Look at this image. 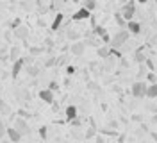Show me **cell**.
<instances>
[{"label": "cell", "instance_id": "6da1fadb", "mask_svg": "<svg viewBox=\"0 0 157 143\" xmlns=\"http://www.w3.org/2000/svg\"><path fill=\"white\" fill-rule=\"evenodd\" d=\"M128 38H130V34H128L127 29H120L116 34L111 38V41H109V47H113V48H121V45H123V43H125Z\"/></svg>", "mask_w": 157, "mask_h": 143}, {"label": "cell", "instance_id": "7a4b0ae2", "mask_svg": "<svg viewBox=\"0 0 157 143\" xmlns=\"http://www.w3.org/2000/svg\"><path fill=\"white\" fill-rule=\"evenodd\" d=\"M136 4H137L136 0H127L125 4H121V11L120 13H121V16L127 20V22L128 20H134V16H136V11H137Z\"/></svg>", "mask_w": 157, "mask_h": 143}, {"label": "cell", "instance_id": "3957f363", "mask_svg": "<svg viewBox=\"0 0 157 143\" xmlns=\"http://www.w3.org/2000/svg\"><path fill=\"white\" fill-rule=\"evenodd\" d=\"M147 86H148V82H145V81H134L132 86H130V93H132V97L143 98L145 93H147Z\"/></svg>", "mask_w": 157, "mask_h": 143}, {"label": "cell", "instance_id": "277c9868", "mask_svg": "<svg viewBox=\"0 0 157 143\" xmlns=\"http://www.w3.org/2000/svg\"><path fill=\"white\" fill-rule=\"evenodd\" d=\"M84 52H86V43H84V41H80V39L73 41V43L70 45V54H71V56L82 57V56H84Z\"/></svg>", "mask_w": 157, "mask_h": 143}, {"label": "cell", "instance_id": "5b68a950", "mask_svg": "<svg viewBox=\"0 0 157 143\" xmlns=\"http://www.w3.org/2000/svg\"><path fill=\"white\" fill-rule=\"evenodd\" d=\"M23 65H25V59H23V57H18V59H14V61H13V66H11V73H9L11 79H18L20 72L23 70Z\"/></svg>", "mask_w": 157, "mask_h": 143}, {"label": "cell", "instance_id": "8992f818", "mask_svg": "<svg viewBox=\"0 0 157 143\" xmlns=\"http://www.w3.org/2000/svg\"><path fill=\"white\" fill-rule=\"evenodd\" d=\"M13 127H14V129H16L21 136H27V134L30 133V127H29V124L25 122V118H16Z\"/></svg>", "mask_w": 157, "mask_h": 143}, {"label": "cell", "instance_id": "52a82bcc", "mask_svg": "<svg viewBox=\"0 0 157 143\" xmlns=\"http://www.w3.org/2000/svg\"><path fill=\"white\" fill-rule=\"evenodd\" d=\"M125 29L128 30V34H130V36H139L143 27H141V23H139L137 20H128L127 25H125Z\"/></svg>", "mask_w": 157, "mask_h": 143}, {"label": "cell", "instance_id": "ba28073f", "mask_svg": "<svg viewBox=\"0 0 157 143\" xmlns=\"http://www.w3.org/2000/svg\"><path fill=\"white\" fill-rule=\"evenodd\" d=\"M91 16H93L91 11H88L86 7H80V9H77L75 13H73L71 20H73V22H84V20H89Z\"/></svg>", "mask_w": 157, "mask_h": 143}, {"label": "cell", "instance_id": "9c48e42d", "mask_svg": "<svg viewBox=\"0 0 157 143\" xmlns=\"http://www.w3.org/2000/svg\"><path fill=\"white\" fill-rule=\"evenodd\" d=\"M63 22H64V14L59 11V13H56V16H54V20H52V23H50V30H54V32H57L59 29L63 27Z\"/></svg>", "mask_w": 157, "mask_h": 143}, {"label": "cell", "instance_id": "30bf717a", "mask_svg": "<svg viewBox=\"0 0 157 143\" xmlns=\"http://www.w3.org/2000/svg\"><path fill=\"white\" fill-rule=\"evenodd\" d=\"M13 34H14V38H18V39H25L29 38V27H25V25H21L20 23L16 29H13Z\"/></svg>", "mask_w": 157, "mask_h": 143}, {"label": "cell", "instance_id": "8fae6325", "mask_svg": "<svg viewBox=\"0 0 157 143\" xmlns=\"http://www.w3.org/2000/svg\"><path fill=\"white\" fill-rule=\"evenodd\" d=\"M38 97L43 100V102H47V104H54V91H52L50 88L41 89V91L38 93Z\"/></svg>", "mask_w": 157, "mask_h": 143}, {"label": "cell", "instance_id": "7c38bea8", "mask_svg": "<svg viewBox=\"0 0 157 143\" xmlns=\"http://www.w3.org/2000/svg\"><path fill=\"white\" fill-rule=\"evenodd\" d=\"M6 134H7V138H9L11 141H14V143L20 141V140L23 138V136H21V134L14 129V127H6Z\"/></svg>", "mask_w": 157, "mask_h": 143}, {"label": "cell", "instance_id": "4fadbf2b", "mask_svg": "<svg viewBox=\"0 0 157 143\" xmlns=\"http://www.w3.org/2000/svg\"><path fill=\"white\" fill-rule=\"evenodd\" d=\"M132 56H134V61H136L137 65H141V63L147 61V56H145V52H143V47L134 48V50H132Z\"/></svg>", "mask_w": 157, "mask_h": 143}, {"label": "cell", "instance_id": "5bb4252c", "mask_svg": "<svg viewBox=\"0 0 157 143\" xmlns=\"http://www.w3.org/2000/svg\"><path fill=\"white\" fill-rule=\"evenodd\" d=\"M104 61H105V63H104V70H105L107 73H109V72H113V70H114V66H116V59L109 54V56L104 59Z\"/></svg>", "mask_w": 157, "mask_h": 143}, {"label": "cell", "instance_id": "9a60e30c", "mask_svg": "<svg viewBox=\"0 0 157 143\" xmlns=\"http://www.w3.org/2000/svg\"><path fill=\"white\" fill-rule=\"evenodd\" d=\"M145 97H148V98H157V81L147 86V93H145Z\"/></svg>", "mask_w": 157, "mask_h": 143}, {"label": "cell", "instance_id": "2e32d148", "mask_svg": "<svg viewBox=\"0 0 157 143\" xmlns=\"http://www.w3.org/2000/svg\"><path fill=\"white\" fill-rule=\"evenodd\" d=\"M64 114H66V120H71V118L78 116V109H77V105H68V107L64 109Z\"/></svg>", "mask_w": 157, "mask_h": 143}, {"label": "cell", "instance_id": "e0dca14e", "mask_svg": "<svg viewBox=\"0 0 157 143\" xmlns=\"http://www.w3.org/2000/svg\"><path fill=\"white\" fill-rule=\"evenodd\" d=\"M11 59V61H14V59H18V57H21V48L18 47V45H13L9 50V56H7Z\"/></svg>", "mask_w": 157, "mask_h": 143}, {"label": "cell", "instance_id": "ac0fdd59", "mask_svg": "<svg viewBox=\"0 0 157 143\" xmlns=\"http://www.w3.org/2000/svg\"><path fill=\"white\" fill-rule=\"evenodd\" d=\"M114 22L118 23V27H120V29H125V25H127V20L121 16V13H120V11L114 13Z\"/></svg>", "mask_w": 157, "mask_h": 143}, {"label": "cell", "instance_id": "d6986e66", "mask_svg": "<svg viewBox=\"0 0 157 143\" xmlns=\"http://www.w3.org/2000/svg\"><path fill=\"white\" fill-rule=\"evenodd\" d=\"M97 56L100 57V59H105V57L109 56V47H107V45H104V47H98V48H97Z\"/></svg>", "mask_w": 157, "mask_h": 143}, {"label": "cell", "instance_id": "ffe728a7", "mask_svg": "<svg viewBox=\"0 0 157 143\" xmlns=\"http://www.w3.org/2000/svg\"><path fill=\"white\" fill-rule=\"evenodd\" d=\"M66 38L71 39V41H77V39H80V32L73 30V29H68V32H66Z\"/></svg>", "mask_w": 157, "mask_h": 143}, {"label": "cell", "instance_id": "44dd1931", "mask_svg": "<svg viewBox=\"0 0 157 143\" xmlns=\"http://www.w3.org/2000/svg\"><path fill=\"white\" fill-rule=\"evenodd\" d=\"M38 133H39V138L41 140H48V127L47 125H41L38 129Z\"/></svg>", "mask_w": 157, "mask_h": 143}, {"label": "cell", "instance_id": "7402d4cb", "mask_svg": "<svg viewBox=\"0 0 157 143\" xmlns=\"http://www.w3.org/2000/svg\"><path fill=\"white\" fill-rule=\"evenodd\" d=\"M82 7H86L88 11H95L97 9V0H84V6Z\"/></svg>", "mask_w": 157, "mask_h": 143}, {"label": "cell", "instance_id": "603a6c76", "mask_svg": "<svg viewBox=\"0 0 157 143\" xmlns=\"http://www.w3.org/2000/svg\"><path fill=\"white\" fill-rule=\"evenodd\" d=\"M93 34H98L100 38H104V36L107 34V30L104 27H100V25H95V27H93Z\"/></svg>", "mask_w": 157, "mask_h": 143}, {"label": "cell", "instance_id": "cb8c5ba5", "mask_svg": "<svg viewBox=\"0 0 157 143\" xmlns=\"http://www.w3.org/2000/svg\"><path fill=\"white\" fill-rule=\"evenodd\" d=\"M27 73H29L30 77H36L39 73V68L38 66H27Z\"/></svg>", "mask_w": 157, "mask_h": 143}, {"label": "cell", "instance_id": "d4e9b609", "mask_svg": "<svg viewBox=\"0 0 157 143\" xmlns=\"http://www.w3.org/2000/svg\"><path fill=\"white\" fill-rule=\"evenodd\" d=\"M29 52H30V56H39V54H43V48H39V47H30Z\"/></svg>", "mask_w": 157, "mask_h": 143}, {"label": "cell", "instance_id": "484cf974", "mask_svg": "<svg viewBox=\"0 0 157 143\" xmlns=\"http://www.w3.org/2000/svg\"><path fill=\"white\" fill-rule=\"evenodd\" d=\"M0 111L4 114H11V107L6 104V102H0Z\"/></svg>", "mask_w": 157, "mask_h": 143}, {"label": "cell", "instance_id": "4316f807", "mask_svg": "<svg viewBox=\"0 0 157 143\" xmlns=\"http://www.w3.org/2000/svg\"><path fill=\"white\" fill-rule=\"evenodd\" d=\"M155 81H157L155 73H154V72H147V82L148 84H152V82H155Z\"/></svg>", "mask_w": 157, "mask_h": 143}, {"label": "cell", "instance_id": "83f0119b", "mask_svg": "<svg viewBox=\"0 0 157 143\" xmlns=\"http://www.w3.org/2000/svg\"><path fill=\"white\" fill-rule=\"evenodd\" d=\"M20 23H21V20H20V18H14V20H13V22L9 23V29L13 30V29H16V27H18Z\"/></svg>", "mask_w": 157, "mask_h": 143}, {"label": "cell", "instance_id": "f1b7e54d", "mask_svg": "<svg viewBox=\"0 0 157 143\" xmlns=\"http://www.w3.org/2000/svg\"><path fill=\"white\" fill-rule=\"evenodd\" d=\"M147 75V68H145V63H141V66H139V72H137V77H143Z\"/></svg>", "mask_w": 157, "mask_h": 143}, {"label": "cell", "instance_id": "f546056e", "mask_svg": "<svg viewBox=\"0 0 157 143\" xmlns=\"http://www.w3.org/2000/svg\"><path fill=\"white\" fill-rule=\"evenodd\" d=\"M68 122L73 125V127H80V120H78L77 116H75V118H71V120H68Z\"/></svg>", "mask_w": 157, "mask_h": 143}, {"label": "cell", "instance_id": "4dcf8cb0", "mask_svg": "<svg viewBox=\"0 0 157 143\" xmlns=\"http://www.w3.org/2000/svg\"><path fill=\"white\" fill-rule=\"evenodd\" d=\"M48 88L52 89V91H56V89H59V84L56 82V81H50V82H48Z\"/></svg>", "mask_w": 157, "mask_h": 143}, {"label": "cell", "instance_id": "1f68e13d", "mask_svg": "<svg viewBox=\"0 0 157 143\" xmlns=\"http://www.w3.org/2000/svg\"><path fill=\"white\" fill-rule=\"evenodd\" d=\"M4 136H6V124H2V122H0V140H2Z\"/></svg>", "mask_w": 157, "mask_h": 143}, {"label": "cell", "instance_id": "d6a6232c", "mask_svg": "<svg viewBox=\"0 0 157 143\" xmlns=\"http://www.w3.org/2000/svg\"><path fill=\"white\" fill-rule=\"evenodd\" d=\"M93 138H95V141H97V143H105V138H104V136H100V134H98V136H93Z\"/></svg>", "mask_w": 157, "mask_h": 143}, {"label": "cell", "instance_id": "836d02e7", "mask_svg": "<svg viewBox=\"0 0 157 143\" xmlns=\"http://www.w3.org/2000/svg\"><path fill=\"white\" fill-rule=\"evenodd\" d=\"M66 73L68 75H75V66H68L66 68Z\"/></svg>", "mask_w": 157, "mask_h": 143}, {"label": "cell", "instance_id": "e575fe53", "mask_svg": "<svg viewBox=\"0 0 157 143\" xmlns=\"http://www.w3.org/2000/svg\"><path fill=\"white\" fill-rule=\"evenodd\" d=\"M104 134H109V136H116V131H107V129H102Z\"/></svg>", "mask_w": 157, "mask_h": 143}, {"label": "cell", "instance_id": "d590c367", "mask_svg": "<svg viewBox=\"0 0 157 143\" xmlns=\"http://www.w3.org/2000/svg\"><path fill=\"white\" fill-rule=\"evenodd\" d=\"M93 136H95V129H91V131H88V133H86V136H84V138H93Z\"/></svg>", "mask_w": 157, "mask_h": 143}, {"label": "cell", "instance_id": "8d00e7d4", "mask_svg": "<svg viewBox=\"0 0 157 143\" xmlns=\"http://www.w3.org/2000/svg\"><path fill=\"white\" fill-rule=\"evenodd\" d=\"M54 63H56V57H52V59H47V63H45V65H47V66H52Z\"/></svg>", "mask_w": 157, "mask_h": 143}, {"label": "cell", "instance_id": "74e56055", "mask_svg": "<svg viewBox=\"0 0 157 143\" xmlns=\"http://www.w3.org/2000/svg\"><path fill=\"white\" fill-rule=\"evenodd\" d=\"M150 138H152L154 141H157V131H154V133H150Z\"/></svg>", "mask_w": 157, "mask_h": 143}, {"label": "cell", "instance_id": "f35d334b", "mask_svg": "<svg viewBox=\"0 0 157 143\" xmlns=\"http://www.w3.org/2000/svg\"><path fill=\"white\" fill-rule=\"evenodd\" d=\"M20 114H21V118H29V116H30L27 111H20Z\"/></svg>", "mask_w": 157, "mask_h": 143}, {"label": "cell", "instance_id": "ab89813d", "mask_svg": "<svg viewBox=\"0 0 157 143\" xmlns=\"http://www.w3.org/2000/svg\"><path fill=\"white\" fill-rule=\"evenodd\" d=\"M137 4H148V2H150V0H136Z\"/></svg>", "mask_w": 157, "mask_h": 143}, {"label": "cell", "instance_id": "60d3db41", "mask_svg": "<svg viewBox=\"0 0 157 143\" xmlns=\"http://www.w3.org/2000/svg\"><path fill=\"white\" fill-rule=\"evenodd\" d=\"M152 122H154V124H157V113L154 114V116H152Z\"/></svg>", "mask_w": 157, "mask_h": 143}, {"label": "cell", "instance_id": "b9f144b4", "mask_svg": "<svg viewBox=\"0 0 157 143\" xmlns=\"http://www.w3.org/2000/svg\"><path fill=\"white\" fill-rule=\"evenodd\" d=\"M118 2H120V4H125V2H127V0H118Z\"/></svg>", "mask_w": 157, "mask_h": 143}, {"label": "cell", "instance_id": "7bdbcfd3", "mask_svg": "<svg viewBox=\"0 0 157 143\" xmlns=\"http://www.w3.org/2000/svg\"><path fill=\"white\" fill-rule=\"evenodd\" d=\"M61 2H63V4H64V2H66V0H61Z\"/></svg>", "mask_w": 157, "mask_h": 143}]
</instances>
